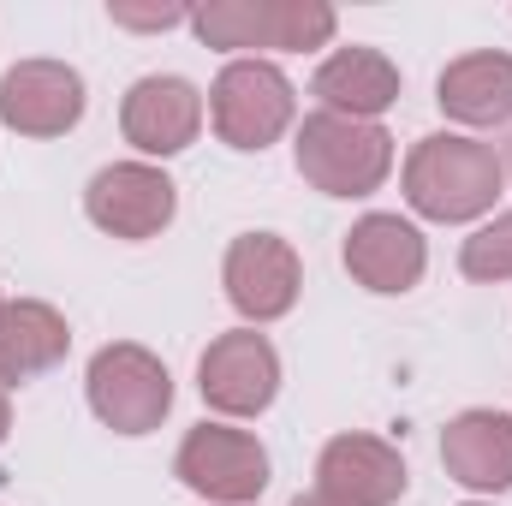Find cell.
<instances>
[{
	"mask_svg": "<svg viewBox=\"0 0 512 506\" xmlns=\"http://www.w3.org/2000/svg\"><path fill=\"white\" fill-rule=\"evenodd\" d=\"M399 489H405V465L376 435H340L316 465V495L328 506H393Z\"/></svg>",
	"mask_w": 512,
	"mask_h": 506,
	"instance_id": "cell-8",
	"label": "cell"
},
{
	"mask_svg": "<svg viewBox=\"0 0 512 506\" xmlns=\"http://www.w3.org/2000/svg\"><path fill=\"white\" fill-rule=\"evenodd\" d=\"M316 96L328 102V114L370 120V114H382L387 102L399 96V72H393V60L376 54V48H340L316 72Z\"/></svg>",
	"mask_w": 512,
	"mask_h": 506,
	"instance_id": "cell-15",
	"label": "cell"
},
{
	"mask_svg": "<svg viewBox=\"0 0 512 506\" xmlns=\"http://www.w3.org/2000/svg\"><path fill=\"white\" fill-rule=\"evenodd\" d=\"M286 126H292V84L262 60H233L215 84V131L233 149H268Z\"/></svg>",
	"mask_w": 512,
	"mask_h": 506,
	"instance_id": "cell-5",
	"label": "cell"
},
{
	"mask_svg": "<svg viewBox=\"0 0 512 506\" xmlns=\"http://www.w3.org/2000/svg\"><path fill=\"white\" fill-rule=\"evenodd\" d=\"M66 322L48 304H6L0 310V381H30L66 358Z\"/></svg>",
	"mask_w": 512,
	"mask_h": 506,
	"instance_id": "cell-17",
	"label": "cell"
},
{
	"mask_svg": "<svg viewBox=\"0 0 512 506\" xmlns=\"http://www.w3.org/2000/svg\"><path fill=\"white\" fill-rule=\"evenodd\" d=\"M179 477L209 501H256L268 483V453L245 429H209L203 423L179 447Z\"/></svg>",
	"mask_w": 512,
	"mask_h": 506,
	"instance_id": "cell-6",
	"label": "cell"
},
{
	"mask_svg": "<svg viewBox=\"0 0 512 506\" xmlns=\"http://www.w3.org/2000/svg\"><path fill=\"white\" fill-rule=\"evenodd\" d=\"M90 405H96V417L108 429L149 435L173 405V381L143 346H108L90 364Z\"/></svg>",
	"mask_w": 512,
	"mask_h": 506,
	"instance_id": "cell-4",
	"label": "cell"
},
{
	"mask_svg": "<svg viewBox=\"0 0 512 506\" xmlns=\"http://www.w3.org/2000/svg\"><path fill=\"white\" fill-rule=\"evenodd\" d=\"M292 506H328V501H322V495H298Z\"/></svg>",
	"mask_w": 512,
	"mask_h": 506,
	"instance_id": "cell-20",
	"label": "cell"
},
{
	"mask_svg": "<svg viewBox=\"0 0 512 506\" xmlns=\"http://www.w3.org/2000/svg\"><path fill=\"white\" fill-rule=\"evenodd\" d=\"M0 435H6V393H0Z\"/></svg>",
	"mask_w": 512,
	"mask_h": 506,
	"instance_id": "cell-21",
	"label": "cell"
},
{
	"mask_svg": "<svg viewBox=\"0 0 512 506\" xmlns=\"http://www.w3.org/2000/svg\"><path fill=\"white\" fill-rule=\"evenodd\" d=\"M120 120H126V137L143 155H173V149H185L197 137L203 102H197V90L185 78H143V84H131Z\"/></svg>",
	"mask_w": 512,
	"mask_h": 506,
	"instance_id": "cell-12",
	"label": "cell"
},
{
	"mask_svg": "<svg viewBox=\"0 0 512 506\" xmlns=\"http://www.w3.org/2000/svg\"><path fill=\"white\" fill-rule=\"evenodd\" d=\"M280 381V358L262 334H221L203 352V399L227 417H251L274 399Z\"/></svg>",
	"mask_w": 512,
	"mask_h": 506,
	"instance_id": "cell-10",
	"label": "cell"
},
{
	"mask_svg": "<svg viewBox=\"0 0 512 506\" xmlns=\"http://www.w3.org/2000/svg\"><path fill=\"white\" fill-rule=\"evenodd\" d=\"M459 262L471 280H512V215H495L483 233H471Z\"/></svg>",
	"mask_w": 512,
	"mask_h": 506,
	"instance_id": "cell-18",
	"label": "cell"
},
{
	"mask_svg": "<svg viewBox=\"0 0 512 506\" xmlns=\"http://www.w3.org/2000/svg\"><path fill=\"white\" fill-rule=\"evenodd\" d=\"M114 18H120V24H137V30H155V24H179L185 12H179V6H161V12H131V6H114Z\"/></svg>",
	"mask_w": 512,
	"mask_h": 506,
	"instance_id": "cell-19",
	"label": "cell"
},
{
	"mask_svg": "<svg viewBox=\"0 0 512 506\" xmlns=\"http://www.w3.org/2000/svg\"><path fill=\"white\" fill-rule=\"evenodd\" d=\"M227 298L251 316V322H274L292 310L298 298V256L274 233H245L227 251Z\"/></svg>",
	"mask_w": 512,
	"mask_h": 506,
	"instance_id": "cell-11",
	"label": "cell"
},
{
	"mask_svg": "<svg viewBox=\"0 0 512 506\" xmlns=\"http://www.w3.org/2000/svg\"><path fill=\"white\" fill-rule=\"evenodd\" d=\"M90 221L108 227L114 239H149L173 221V185L167 173L126 161V167H108L90 179Z\"/></svg>",
	"mask_w": 512,
	"mask_h": 506,
	"instance_id": "cell-9",
	"label": "cell"
},
{
	"mask_svg": "<svg viewBox=\"0 0 512 506\" xmlns=\"http://www.w3.org/2000/svg\"><path fill=\"white\" fill-rule=\"evenodd\" d=\"M393 167V137L370 120L346 114H310L298 131V173L328 197H364Z\"/></svg>",
	"mask_w": 512,
	"mask_h": 506,
	"instance_id": "cell-2",
	"label": "cell"
},
{
	"mask_svg": "<svg viewBox=\"0 0 512 506\" xmlns=\"http://www.w3.org/2000/svg\"><path fill=\"white\" fill-rule=\"evenodd\" d=\"M346 268L370 286V292H411L423 274V239L417 227H405L399 215H370L352 227L346 239Z\"/></svg>",
	"mask_w": 512,
	"mask_h": 506,
	"instance_id": "cell-13",
	"label": "cell"
},
{
	"mask_svg": "<svg viewBox=\"0 0 512 506\" xmlns=\"http://www.w3.org/2000/svg\"><path fill=\"white\" fill-rule=\"evenodd\" d=\"M197 36L209 48H322L334 12L316 0H221L197 12Z\"/></svg>",
	"mask_w": 512,
	"mask_h": 506,
	"instance_id": "cell-3",
	"label": "cell"
},
{
	"mask_svg": "<svg viewBox=\"0 0 512 506\" xmlns=\"http://www.w3.org/2000/svg\"><path fill=\"white\" fill-rule=\"evenodd\" d=\"M441 108L465 126L512 120V54H465L441 72Z\"/></svg>",
	"mask_w": 512,
	"mask_h": 506,
	"instance_id": "cell-16",
	"label": "cell"
},
{
	"mask_svg": "<svg viewBox=\"0 0 512 506\" xmlns=\"http://www.w3.org/2000/svg\"><path fill=\"white\" fill-rule=\"evenodd\" d=\"M507 167H512V137H507Z\"/></svg>",
	"mask_w": 512,
	"mask_h": 506,
	"instance_id": "cell-22",
	"label": "cell"
},
{
	"mask_svg": "<svg viewBox=\"0 0 512 506\" xmlns=\"http://www.w3.org/2000/svg\"><path fill=\"white\" fill-rule=\"evenodd\" d=\"M0 310H6V304H0Z\"/></svg>",
	"mask_w": 512,
	"mask_h": 506,
	"instance_id": "cell-23",
	"label": "cell"
},
{
	"mask_svg": "<svg viewBox=\"0 0 512 506\" xmlns=\"http://www.w3.org/2000/svg\"><path fill=\"white\" fill-rule=\"evenodd\" d=\"M441 459L465 489H507L512 483V417L465 411L441 435Z\"/></svg>",
	"mask_w": 512,
	"mask_h": 506,
	"instance_id": "cell-14",
	"label": "cell"
},
{
	"mask_svg": "<svg viewBox=\"0 0 512 506\" xmlns=\"http://www.w3.org/2000/svg\"><path fill=\"white\" fill-rule=\"evenodd\" d=\"M84 114V78L54 60H24L0 78V120L30 137H60Z\"/></svg>",
	"mask_w": 512,
	"mask_h": 506,
	"instance_id": "cell-7",
	"label": "cell"
},
{
	"mask_svg": "<svg viewBox=\"0 0 512 506\" xmlns=\"http://www.w3.org/2000/svg\"><path fill=\"white\" fill-rule=\"evenodd\" d=\"M405 197L429 221H471L501 197V155L477 137H423L405 161Z\"/></svg>",
	"mask_w": 512,
	"mask_h": 506,
	"instance_id": "cell-1",
	"label": "cell"
}]
</instances>
